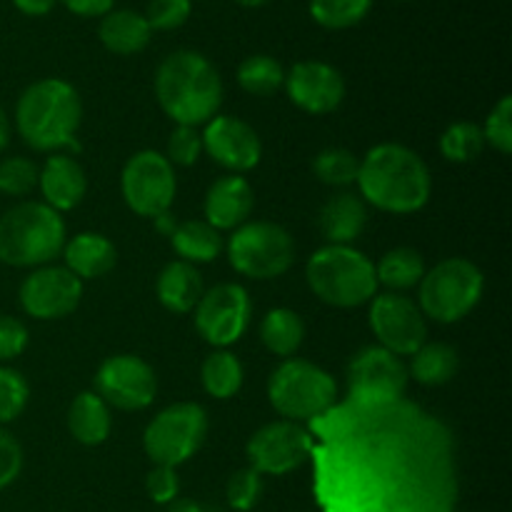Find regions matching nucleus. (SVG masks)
<instances>
[{"label":"nucleus","mask_w":512,"mask_h":512,"mask_svg":"<svg viewBox=\"0 0 512 512\" xmlns=\"http://www.w3.org/2000/svg\"><path fill=\"white\" fill-rule=\"evenodd\" d=\"M308 430L320 512H455L453 433L420 405L345 398Z\"/></svg>","instance_id":"nucleus-1"},{"label":"nucleus","mask_w":512,"mask_h":512,"mask_svg":"<svg viewBox=\"0 0 512 512\" xmlns=\"http://www.w3.org/2000/svg\"><path fill=\"white\" fill-rule=\"evenodd\" d=\"M360 198L383 213L410 215L428 205L433 175L415 150L400 143H380L360 158Z\"/></svg>","instance_id":"nucleus-2"},{"label":"nucleus","mask_w":512,"mask_h":512,"mask_svg":"<svg viewBox=\"0 0 512 512\" xmlns=\"http://www.w3.org/2000/svg\"><path fill=\"white\" fill-rule=\"evenodd\" d=\"M153 85L158 105L178 125H205L223 105V80L218 68L195 50L170 53L158 65Z\"/></svg>","instance_id":"nucleus-3"},{"label":"nucleus","mask_w":512,"mask_h":512,"mask_svg":"<svg viewBox=\"0 0 512 512\" xmlns=\"http://www.w3.org/2000/svg\"><path fill=\"white\" fill-rule=\"evenodd\" d=\"M80 120L83 103L78 90L60 78H43L28 85L15 105V130L38 153L75 148Z\"/></svg>","instance_id":"nucleus-4"},{"label":"nucleus","mask_w":512,"mask_h":512,"mask_svg":"<svg viewBox=\"0 0 512 512\" xmlns=\"http://www.w3.org/2000/svg\"><path fill=\"white\" fill-rule=\"evenodd\" d=\"M65 220L45 203L25 200L0 215V263L40 268L63 253Z\"/></svg>","instance_id":"nucleus-5"},{"label":"nucleus","mask_w":512,"mask_h":512,"mask_svg":"<svg viewBox=\"0 0 512 512\" xmlns=\"http://www.w3.org/2000/svg\"><path fill=\"white\" fill-rule=\"evenodd\" d=\"M305 280L320 303L330 308H360L378 295L373 260L353 245H323L310 255Z\"/></svg>","instance_id":"nucleus-6"},{"label":"nucleus","mask_w":512,"mask_h":512,"mask_svg":"<svg viewBox=\"0 0 512 512\" xmlns=\"http://www.w3.org/2000/svg\"><path fill=\"white\" fill-rule=\"evenodd\" d=\"M268 400L283 420L313 423L338 403V385L320 365L288 358L270 375Z\"/></svg>","instance_id":"nucleus-7"},{"label":"nucleus","mask_w":512,"mask_h":512,"mask_svg":"<svg viewBox=\"0 0 512 512\" xmlns=\"http://www.w3.org/2000/svg\"><path fill=\"white\" fill-rule=\"evenodd\" d=\"M418 288V308L425 320L453 325L478 308L485 293V278L473 260L445 258L425 270Z\"/></svg>","instance_id":"nucleus-8"},{"label":"nucleus","mask_w":512,"mask_h":512,"mask_svg":"<svg viewBox=\"0 0 512 512\" xmlns=\"http://www.w3.org/2000/svg\"><path fill=\"white\" fill-rule=\"evenodd\" d=\"M228 260L235 273L253 280H273L288 273L295 260L293 235L270 220H253L233 230L228 245Z\"/></svg>","instance_id":"nucleus-9"},{"label":"nucleus","mask_w":512,"mask_h":512,"mask_svg":"<svg viewBox=\"0 0 512 512\" xmlns=\"http://www.w3.org/2000/svg\"><path fill=\"white\" fill-rule=\"evenodd\" d=\"M208 428V413L203 405L173 403L148 423L143 433V450L155 465L178 468L203 448Z\"/></svg>","instance_id":"nucleus-10"},{"label":"nucleus","mask_w":512,"mask_h":512,"mask_svg":"<svg viewBox=\"0 0 512 512\" xmlns=\"http://www.w3.org/2000/svg\"><path fill=\"white\" fill-rule=\"evenodd\" d=\"M120 193L125 205L140 218H150L173 208L178 175L170 160L155 150H140L120 173Z\"/></svg>","instance_id":"nucleus-11"},{"label":"nucleus","mask_w":512,"mask_h":512,"mask_svg":"<svg viewBox=\"0 0 512 512\" xmlns=\"http://www.w3.org/2000/svg\"><path fill=\"white\" fill-rule=\"evenodd\" d=\"M250 318H253V300L238 283H220L205 290L193 310L200 338L218 350L238 343L248 333Z\"/></svg>","instance_id":"nucleus-12"},{"label":"nucleus","mask_w":512,"mask_h":512,"mask_svg":"<svg viewBox=\"0 0 512 512\" xmlns=\"http://www.w3.org/2000/svg\"><path fill=\"white\" fill-rule=\"evenodd\" d=\"M313 453V435L308 428L290 420H273L250 435L245 455L250 468L260 475H288L303 468Z\"/></svg>","instance_id":"nucleus-13"},{"label":"nucleus","mask_w":512,"mask_h":512,"mask_svg":"<svg viewBox=\"0 0 512 512\" xmlns=\"http://www.w3.org/2000/svg\"><path fill=\"white\" fill-rule=\"evenodd\" d=\"M368 323L380 348L398 358H410L420 345L428 343V320L405 293L375 295L370 300Z\"/></svg>","instance_id":"nucleus-14"},{"label":"nucleus","mask_w":512,"mask_h":512,"mask_svg":"<svg viewBox=\"0 0 512 512\" xmlns=\"http://www.w3.org/2000/svg\"><path fill=\"white\" fill-rule=\"evenodd\" d=\"M95 393L110 405V408L138 413L153 405L158 393V378L155 370L138 355H110L100 363L93 378Z\"/></svg>","instance_id":"nucleus-15"},{"label":"nucleus","mask_w":512,"mask_h":512,"mask_svg":"<svg viewBox=\"0 0 512 512\" xmlns=\"http://www.w3.org/2000/svg\"><path fill=\"white\" fill-rule=\"evenodd\" d=\"M18 300L23 313L33 320L68 318L83 300V280L65 265H40L23 278Z\"/></svg>","instance_id":"nucleus-16"},{"label":"nucleus","mask_w":512,"mask_h":512,"mask_svg":"<svg viewBox=\"0 0 512 512\" xmlns=\"http://www.w3.org/2000/svg\"><path fill=\"white\" fill-rule=\"evenodd\" d=\"M408 365L380 345H365L348 365V398L398 400L408 388Z\"/></svg>","instance_id":"nucleus-17"},{"label":"nucleus","mask_w":512,"mask_h":512,"mask_svg":"<svg viewBox=\"0 0 512 512\" xmlns=\"http://www.w3.org/2000/svg\"><path fill=\"white\" fill-rule=\"evenodd\" d=\"M200 135H203V153L235 175L253 170L263 158L260 135L255 133L253 125L235 115H215L205 123Z\"/></svg>","instance_id":"nucleus-18"},{"label":"nucleus","mask_w":512,"mask_h":512,"mask_svg":"<svg viewBox=\"0 0 512 512\" xmlns=\"http://www.w3.org/2000/svg\"><path fill=\"white\" fill-rule=\"evenodd\" d=\"M285 90L293 105L310 115H328L345 100V78L323 60H300L285 73Z\"/></svg>","instance_id":"nucleus-19"},{"label":"nucleus","mask_w":512,"mask_h":512,"mask_svg":"<svg viewBox=\"0 0 512 512\" xmlns=\"http://www.w3.org/2000/svg\"><path fill=\"white\" fill-rule=\"evenodd\" d=\"M255 208V190L243 175H223L215 180L205 193L203 213L205 223L213 225L215 230H238L240 225L248 223L250 213Z\"/></svg>","instance_id":"nucleus-20"},{"label":"nucleus","mask_w":512,"mask_h":512,"mask_svg":"<svg viewBox=\"0 0 512 512\" xmlns=\"http://www.w3.org/2000/svg\"><path fill=\"white\" fill-rule=\"evenodd\" d=\"M38 188L45 205L65 213L83 203L85 193H88V175L73 155L53 153L40 168Z\"/></svg>","instance_id":"nucleus-21"},{"label":"nucleus","mask_w":512,"mask_h":512,"mask_svg":"<svg viewBox=\"0 0 512 512\" xmlns=\"http://www.w3.org/2000/svg\"><path fill=\"white\" fill-rule=\"evenodd\" d=\"M318 225L328 245H353L368 225V203L355 193H338L320 208Z\"/></svg>","instance_id":"nucleus-22"},{"label":"nucleus","mask_w":512,"mask_h":512,"mask_svg":"<svg viewBox=\"0 0 512 512\" xmlns=\"http://www.w3.org/2000/svg\"><path fill=\"white\" fill-rule=\"evenodd\" d=\"M65 268L78 280H98L108 275L118 263L113 240L100 233H78L63 245Z\"/></svg>","instance_id":"nucleus-23"},{"label":"nucleus","mask_w":512,"mask_h":512,"mask_svg":"<svg viewBox=\"0 0 512 512\" xmlns=\"http://www.w3.org/2000/svg\"><path fill=\"white\" fill-rule=\"evenodd\" d=\"M203 293V275L185 260L168 263L155 280V295H158L160 305L175 315L193 313Z\"/></svg>","instance_id":"nucleus-24"},{"label":"nucleus","mask_w":512,"mask_h":512,"mask_svg":"<svg viewBox=\"0 0 512 512\" xmlns=\"http://www.w3.org/2000/svg\"><path fill=\"white\" fill-rule=\"evenodd\" d=\"M68 430L75 443L85 448H98L110 438V430H113L110 405L95 390H85L70 403Z\"/></svg>","instance_id":"nucleus-25"},{"label":"nucleus","mask_w":512,"mask_h":512,"mask_svg":"<svg viewBox=\"0 0 512 512\" xmlns=\"http://www.w3.org/2000/svg\"><path fill=\"white\" fill-rule=\"evenodd\" d=\"M100 43L115 55H135L145 50L150 43L153 28L148 25L143 13L135 10H110L100 20Z\"/></svg>","instance_id":"nucleus-26"},{"label":"nucleus","mask_w":512,"mask_h":512,"mask_svg":"<svg viewBox=\"0 0 512 512\" xmlns=\"http://www.w3.org/2000/svg\"><path fill=\"white\" fill-rule=\"evenodd\" d=\"M170 243H173V250L178 253V258L190 265L213 263L215 258H220V253L225 248L223 233L215 230L210 223H205V220H185V223H178V228L170 235Z\"/></svg>","instance_id":"nucleus-27"},{"label":"nucleus","mask_w":512,"mask_h":512,"mask_svg":"<svg viewBox=\"0 0 512 512\" xmlns=\"http://www.w3.org/2000/svg\"><path fill=\"white\" fill-rule=\"evenodd\" d=\"M460 358L458 350L448 343H423L410 355L408 375L425 388L448 385L458 375Z\"/></svg>","instance_id":"nucleus-28"},{"label":"nucleus","mask_w":512,"mask_h":512,"mask_svg":"<svg viewBox=\"0 0 512 512\" xmlns=\"http://www.w3.org/2000/svg\"><path fill=\"white\" fill-rule=\"evenodd\" d=\"M265 350L278 358H293L305 340V320L290 308H273L260 323Z\"/></svg>","instance_id":"nucleus-29"},{"label":"nucleus","mask_w":512,"mask_h":512,"mask_svg":"<svg viewBox=\"0 0 512 512\" xmlns=\"http://www.w3.org/2000/svg\"><path fill=\"white\" fill-rule=\"evenodd\" d=\"M425 258L415 248L400 245L388 250L375 265V278L378 285H385L390 293H405V290L420 285L425 275Z\"/></svg>","instance_id":"nucleus-30"},{"label":"nucleus","mask_w":512,"mask_h":512,"mask_svg":"<svg viewBox=\"0 0 512 512\" xmlns=\"http://www.w3.org/2000/svg\"><path fill=\"white\" fill-rule=\"evenodd\" d=\"M243 378V363L230 350H215L203 360V368H200L203 390L215 400H230L238 395L243 388Z\"/></svg>","instance_id":"nucleus-31"},{"label":"nucleus","mask_w":512,"mask_h":512,"mask_svg":"<svg viewBox=\"0 0 512 512\" xmlns=\"http://www.w3.org/2000/svg\"><path fill=\"white\" fill-rule=\"evenodd\" d=\"M285 70L273 55H250L238 65V85L250 95H273L283 88Z\"/></svg>","instance_id":"nucleus-32"},{"label":"nucleus","mask_w":512,"mask_h":512,"mask_svg":"<svg viewBox=\"0 0 512 512\" xmlns=\"http://www.w3.org/2000/svg\"><path fill=\"white\" fill-rule=\"evenodd\" d=\"M360 158L348 148H325L313 158V175L330 188H348L358 180Z\"/></svg>","instance_id":"nucleus-33"},{"label":"nucleus","mask_w":512,"mask_h":512,"mask_svg":"<svg viewBox=\"0 0 512 512\" xmlns=\"http://www.w3.org/2000/svg\"><path fill=\"white\" fill-rule=\"evenodd\" d=\"M485 150V138L483 128L470 120H460L445 128V133L440 135V153L450 163H473L483 155Z\"/></svg>","instance_id":"nucleus-34"},{"label":"nucleus","mask_w":512,"mask_h":512,"mask_svg":"<svg viewBox=\"0 0 512 512\" xmlns=\"http://www.w3.org/2000/svg\"><path fill=\"white\" fill-rule=\"evenodd\" d=\"M373 8V0H310V15L315 23L330 30H345L358 25Z\"/></svg>","instance_id":"nucleus-35"},{"label":"nucleus","mask_w":512,"mask_h":512,"mask_svg":"<svg viewBox=\"0 0 512 512\" xmlns=\"http://www.w3.org/2000/svg\"><path fill=\"white\" fill-rule=\"evenodd\" d=\"M30 400V385L23 373L13 368H0V425H8L23 415Z\"/></svg>","instance_id":"nucleus-36"},{"label":"nucleus","mask_w":512,"mask_h":512,"mask_svg":"<svg viewBox=\"0 0 512 512\" xmlns=\"http://www.w3.org/2000/svg\"><path fill=\"white\" fill-rule=\"evenodd\" d=\"M40 168L30 158L13 155V158L0 160V193L25 198L38 188Z\"/></svg>","instance_id":"nucleus-37"},{"label":"nucleus","mask_w":512,"mask_h":512,"mask_svg":"<svg viewBox=\"0 0 512 512\" xmlns=\"http://www.w3.org/2000/svg\"><path fill=\"white\" fill-rule=\"evenodd\" d=\"M225 498L228 505L238 512H250L263 498V475L255 473L253 468H243L230 475L225 485Z\"/></svg>","instance_id":"nucleus-38"},{"label":"nucleus","mask_w":512,"mask_h":512,"mask_svg":"<svg viewBox=\"0 0 512 512\" xmlns=\"http://www.w3.org/2000/svg\"><path fill=\"white\" fill-rule=\"evenodd\" d=\"M485 145H493L498 153H512V98L503 95L500 103L490 110L488 120L483 125Z\"/></svg>","instance_id":"nucleus-39"},{"label":"nucleus","mask_w":512,"mask_h":512,"mask_svg":"<svg viewBox=\"0 0 512 512\" xmlns=\"http://www.w3.org/2000/svg\"><path fill=\"white\" fill-rule=\"evenodd\" d=\"M203 155V135L198 133V128H190V125H175V130L168 138V155L170 165H183L190 168L195 165Z\"/></svg>","instance_id":"nucleus-40"},{"label":"nucleus","mask_w":512,"mask_h":512,"mask_svg":"<svg viewBox=\"0 0 512 512\" xmlns=\"http://www.w3.org/2000/svg\"><path fill=\"white\" fill-rule=\"evenodd\" d=\"M190 13H193L190 0H150L145 20L153 30H175L188 23Z\"/></svg>","instance_id":"nucleus-41"},{"label":"nucleus","mask_w":512,"mask_h":512,"mask_svg":"<svg viewBox=\"0 0 512 512\" xmlns=\"http://www.w3.org/2000/svg\"><path fill=\"white\" fill-rule=\"evenodd\" d=\"M28 325L13 315H0V363L20 358L28 350Z\"/></svg>","instance_id":"nucleus-42"},{"label":"nucleus","mask_w":512,"mask_h":512,"mask_svg":"<svg viewBox=\"0 0 512 512\" xmlns=\"http://www.w3.org/2000/svg\"><path fill=\"white\" fill-rule=\"evenodd\" d=\"M145 490H148V498L158 505H170L180 493V480L175 468L168 465H155L153 470L145 478Z\"/></svg>","instance_id":"nucleus-43"},{"label":"nucleus","mask_w":512,"mask_h":512,"mask_svg":"<svg viewBox=\"0 0 512 512\" xmlns=\"http://www.w3.org/2000/svg\"><path fill=\"white\" fill-rule=\"evenodd\" d=\"M23 470V448L18 440L0 425V490L10 488Z\"/></svg>","instance_id":"nucleus-44"},{"label":"nucleus","mask_w":512,"mask_h":512,"mask_svg":"<svg viewBox=\"0 0 512 512\" xmlns=\"http://www.w3.org/2000/svg\"><path fill=\"white\" fill-rule=\"evenodd\" d=\"M70 13L83 15V18H103L105 13H110L115 5V0H60Z\"/></svg>","instance_id":"nucleus-45"},{"label":"nucleus","mask_w":512,"mask_h":512,"mask_svg":"<svg viewBox=\"0 0 512 512\" xmlns=\"http://www.w3.org/2000/svg\"><path fill=\"white\" fill-rule=\"evenodd\" d=\"M15 8L23 15H33V18H40V15H48L53 10L55 0H13Z\"/></svg>","instance_id":"nucleus-46"},{"label":"nucleus","mask_w":512,"mask_h":512,"mask_svg":"<svg viewBox=\"0 0 512 512\" xmlns=\"http://www.w3.org/2000/svg\"><path fill=\"white\" fill-rule=\"evenodd\" d=\"M168 512H220V510L208 508V505H200V503H195V500L175 498L173 503L168 505Z\"/></svg>","instance_id":"nucleus-47"},{"label":"nucleus","mask_w":512,"mask_h":512,"mask_svg":"<svg viewBox=\"0 0 512 512\" xmlns=\"http://www.w3.org/2000/svg\"><path fill=\"white\" fill-rule=\"evenodd\" d=\"M153 223H155V228H158V233L168 235V238H170V235H173V230L178 228V220H175V215L170 213V210H165V213L155 215Z\"/></svg>","instance_id":"nucleus-48"},{"label":"nucleus","mask_w":512,"mask_h":512,"mask_svg":"<svg viewBox=\"0 0 512 512\" xmlns=\"http://www.w3.org/2000/svg\"><path fill=\"white\" fill-rule=\"evenodd\" d=\"M8 143H10V118L3 110V105H0V153L8 148Z\"/></svg>","instance_id":"nucleus-49"},{"label":"nucleus","mask_w":512,"mask_h":512,"mask_svg":"<svg viewBox=\"0 0 512 512\" xmlns=\"http://www.w3.org/2000/svg\"><path fill=\"white\" fill-rule=\"evenodd\" d=\"M235 3L245 5V8H260V5H265L268 0H235Z\"/></svg>","instance_id":"nucleus-50"}]
</instances>
